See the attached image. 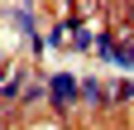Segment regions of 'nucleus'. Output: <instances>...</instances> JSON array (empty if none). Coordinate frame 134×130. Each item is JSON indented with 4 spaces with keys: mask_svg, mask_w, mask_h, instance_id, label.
Instances as JSON below:
<instances>
[{
    "mask_svg": "<svg viewBox=\"0 0 134 130\" xmlns=\"http://www.w3.org/2000/svg\"><path fill=\"white\" fill-rule=\"evenodd\" d=\"M38 130H53V125H38Z\"/></svg>",
    "mask_w": 134,
    "mask_h": 130,
    "instance_id": "nucleus-1",
    "label": "nucleus"
}]
</instances>
